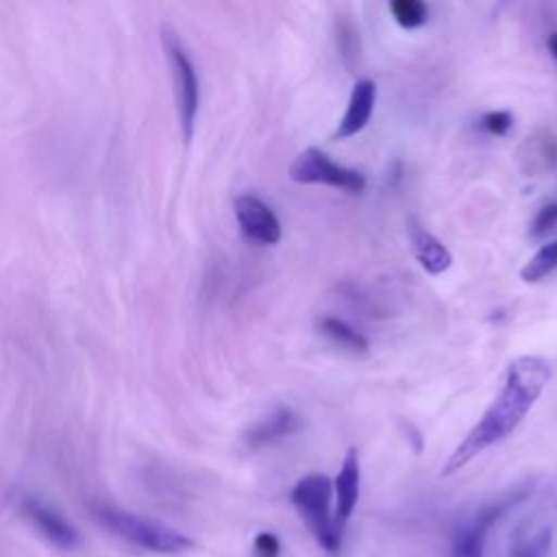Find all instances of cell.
Segmentation results:
<instances>
[{"instance_id":"7a4b0ae2","label":"cell","mask_w":557,"mask_h":557,"mask_svg":"<svg viewBox=\"0 0 557 557\" xmlns=\"http://www.w3.org/2000/svg\"><path fill=\"white\" fill-rule=\"evenodd\" d=\"M289 498L320 548H324L329 555H337L342 548L344 529L335 522L333 513V481L322 472L305 474L292 487Z\"/></svg>"},{"instance_id":"e0dca14e","label":"cell","mask_w":557,"mask_h":557,"mask_svg":"<svg viewBox=\"0 0 557 557\" xmlns=\"http://www.w3.org/2000/svg\"><path fill=\"white\" fill-rule=\"evenodd\" d=\"M513 126V117L509 111L496 109V111H487L479 117V128L492 137H503L509 133V128Z\"/></svg>"},{"instance_id":"9c48e42d","label":"cell","mask_w":557,"mask_h":557,"mask_svg":"<svg viewBox=\"0 0 557 557\" xmlns=\"http://www.w3.org/2000/svg\"><path fill=\"white\" fill-rule=\"evenodd\" d=\"M407 235H409L411 252L424 272L437 276L450 268L453 263L450 250L413 215L407 220Z\"/></svg>"},{"instance_id":"7c38bea8","label":"cell","mask_w":557,"mask_h":557,"mask_svg":"<svg viewBox=\"0 0 557 557\" xmlns=\"http://www.w3.org/2000/svg\"><path fill=\"white\" fill-rule=\"evenodd\" d=\"M374 102H376V85L368 78L357 81L352 85L346 113L335 128V139H348V137L361 133L372 117Z\"/></svg>"},{"instance_id":"2e32d148","label":"cell","mask_w":557,"mask_h":557,"mask_svg":"<svg viewBox=\"0 0 557 557\" xmlns=\"http://www.w3.org/2000/svg\"><path fill=\"white\" fill-rule=\"evenodd\" d=\"M550 529L542 527L540 531H535L531 537L527 540H518L513 546L511 557H546L548 546H550Z\"/></svg>"},{"instance_id":"5b68a950","label":"cell","mask_w":557,"mask_h":557,"mask_svg":"<svg viewBox=\"0 0 557 557\" xmlns=\"http://www.w3.org/2000/svg\"><path fill=\"white\" fill-rule=\"evenodd\" d=\"M529 485H518L498 498L483 505L470 520L459 524L453 533V557H483L485 537L490 529L518 503L529 496Z\"/></svg>"},{"instance_id":"ac0fdd59","label":"cell","mask_w":557,"mask_h":557,"mask_svg":"<svg viewBox=\"0 0 557 557\" xmlns=\"http://www.w3.org/2000/svg\"><path fill=\"white\" fill-rule=\"evenodd\" d=\"M555 224H557V202H550V205H544V207L535 213L529 233H531L533 237H540V235L548 233Z\"/></svg>"},{"instance_id":"30bf717a","label":"cell","mask_w":557,"mask_h":557,"mask_svg":"<svg viewBox=\"0 0 557 557\" xmlns=\"http://www.w3.org/2000/svg\"><path fill=\"white\" fill-rule=\"evenodd\" d=\"M359 483H361V468H359V453L357 448H348L344 455V461L339 466V472L333 479V498H335V522L344 529L348 518L355 511L357 498H359Z\"/></svg>"},{"instance_id":"6da1fadb","label":"cell","mask_w":557,"mask_h":557,"mask_svg":"<svg viewBox=\"0 0 557 557\" xmlns=\"http://www.w3.org/2000/svg\"><path fill=\"white\" fill-rule=\"evenodd\" d=\"M553 376L548 359L537 355H524L507 366L503 389L494 403L485 409L481 420L468 431V435L457 444L450 457L442 466V476H450L466 468L476 455L490 446L509 437L516 426L524 420L529 409L535 405L544 387Z\"/></svg>"},{"instance_id":"4fadbf2b","label":"cell","mask_w":557,"mask_h":557,"mask_svg":"<svg viewBox=\"0 0 557 557\" xmlns=\"http://www.w3.org/2000/svg\"><path fill=\"white\" fill-rule=\"evenodd\" d=\"M318 329L324 337H329L333 344L342 346L344 350H350L355 355H363L370 348V342L363 333H359L355 326H350L346 320L335 315H322L318 320Z\"/></svg>"},{"instance_id":"ffe728a7","label":"cell","mask_w":557,"mask_h":557,"mask_svg":"<svg viewBox=\"0 0 557 557\" xmlns=\"http://www.w3.org/2000/svg\"><path fill=\"white\" fill-rule=\"evenodd\" d=\"M546 48H548L550 57H553L555 63H557V30H550V33H548V37H546Z\"/></svg>"},{"instance_id":"8fae6325","label":"cell","mask_w":557,"mask_h":557,"mask_svg":"<svg viewBox=\"0 0 557 557\" xmlns=\"http://www.w3.org/2000/svg\"><path fill=\"white\" fill-rule=\"evenodd\" d=\"M300 426H302V420L296 411H292L289 407H278L270 416L261 418L257 424H252L248 429L246 444L250 448L274 446V444L292 437L294 433H298Z\"/></svg>"},{"instance_id":"277c9868","label":"cell","mask_w":557,"mask_h":557,"mask_svg":"<svg viewBox=\"0 0 557 557\" xmlns=\"http://www.w3.org/2000/svg\"><path fill=\"white\" fill-rule=\"evenodd\" d=\"M163 48L165 57L172 70V81L176 89V107H178V120H181V131L185 141L191 139L194 126H196V115H198V104H200V85H198V74L194 67V61L189 59L183 41L178 39L176 30L165 26L163 28Z\"/></svg>"},{"instance_id":"ba28073f","label":"cell","mask_w":557,"mask_h":557,"mask_svg":"<svg viewBox=\"0 0 557 557\" xmlns=\"http://www.w3.org/2000/svg\"><path fill=\"white\" fill-rule=\"evenodd\" d=\"M22 511L39 529V533L54 546L74 548L78 544V531L74 529V524L65 516H61L57 509L41 503L39 498H33V496L24 498Z\"/></svg>"},{"instance_id":"5bb4252c","label":"cell","mask_w":557,"mask_h":557,"mask_svg":"<svg viewBox=\"0 0 557 557\" xmlns=\"http://www.w3.org/2000/svg\"><path fill=\"white\" fill-rule=\"evenodd\" d=\"M557 270V239L544 244L520 270V278L524 283H537L550 272Z\"/></svg>"},{"instance_id":"52a82bcc","label":"cell","mask_w":557,"mask_h":557,"mask_svg":"<svg viewBox=\"0 0 557 557\" xmlns=\"http://www.w3.org/2000/svg\"><path fill=\"white\" fill-rule=\"evenodd\" d=\"M233 209H235V218L242 233L250 242L261 246H272L281 242V235H283L281 222L276 213L261 198L252 194H242L235 198Z\"/></svg>"},{"instance_id":"9a60e30c","label":"cell","mask_w":557,"mask_h":557,"mask_svg":"<svg viewBox=\"0 0 557 557\" xmlns=\"http://www.w3.org/2000/svg\"><path fill=\"white\" fill-rule=\"evenodd\" d=\"M389 13L396 20V24L407 30L420 28L429 20V7L420 0H392Z\"/></svg>"},{"instance_id":"3957f363","label":"cell","mask_w":557,"mask_h":557,"mask_svg":"<svg viewBox=\"0 0 557 557\" xmlns=\"http://www.w3.org/2000/svg\"><path fill=\"white\" fill-rule=\"evenodd\" d=\"M94 518L117 537L150 553L178 555L194 548V540L181 531L111 505H94Z\"/></svg>"},{"instance_id":"8992f818","label":"cell","mask_w":557,"mask_h":557,"mask_svg":"<svg viewBox=\"0 0 557 557\" xmlns=\"http://www.w3.org/2000/svg\"><path fill=\"white\" fill-rule=\"evenodd\" d=\"M289 178L300 185H329L348 194L366 189V176L359 170L335 163L320 148H305L289 165Z\"/></svg>"},{"instance_id":"d6986e66","label":"cell","mask_w":557,"mask_h":557,"mask_svg":"<svg viewBox=\"0 0 557 557\" xmlns=\"http://www.w3.org/2000/svg\"><path fill=\"white\" fill-rule=\"evenodd\" d=\"M278 553H281V542L274 533H270V531L257 533V537L252 542L255 557H278Z\"/></svg>"}]
</instances>
